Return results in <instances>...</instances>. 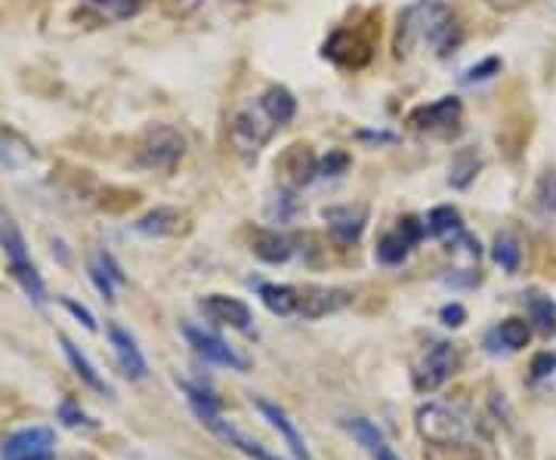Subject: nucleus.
Returning <instances> with one entry per match:
<instances>
[{"instance_id": "nucleus-5", "label": "nucleus", "mask_w": 556, "mask_h": 460, "mask_svg": "<svg viewBox=\"0 0 556 460\" xmlns=\"http://www.w3.org/2000/svg\"><path fill=\"white\" fill-rule=\"evenodd\" d=\"M137 155L149 170H170L186 155V137L170 124H152L139 140Z\"/></svg>"}, {"instance_id": "nucleus-36", "label": "nucleus", "mask_w": 556, "mask_h": 460, "mask_svg": "<svg viewBox=\"0 0 556 460\" xmlns=\"http://www.w3.org/2000/svg\"><path fill=\"white\" fill-rule=\"evenodd\" d=\"M439 319H442L445 328H460V324L467 321V309H464L460 303H448V306H442Z\"/></svg>"}, {"instance_id": "nucleus-29", "label": "nucleus", "mask_w": 556, "mask_h": 460, "mask_svg": "<svg viewBox=\"0 0 556 460\" xmlns=\"http://www.w3.org/2000/svg\"><path fill=\"white\" fill-rule=\"evenodd\" d=\"M492 257L504 269V272H517L519 260H522V251H519V241L507 232H501L495 239V247H492Z\"/></svg>"}, {"instance_id": "nucleus-26", "label": "nucleus", "mask_w": 556, "mask_h": 460, "mask_svg": "<svg viewBox=\"0 0 556 460\" xmlns=\"http://www.w3.org/2000/svg\"><path fill=\"white\" fill-rule=\"evenodd\" d=\"M479 167H482V161L477 158L473 149H457L455 158L448 164V182H452L455 189H467L470 182L477 180Z\"/></svg>"}, {"instance_id": "nucleus-27", "label": "nucleus", "mask_w": 556, "mask_h": 460, "mask_svg": "<svg viewBox=\"0 0 556 460\" xmlns=\"http://www.w3.org/2000/svg\"><path fill=\"white\" fill-rule=\"evenodd\" d=\"M529 334H532V331H529V324H526V321L507 319V321H501L489 337L501 343L504 349H522V346L529 343Z\"/></svg>"}, {"instance_id": "nucleus-15", "label": "nucleus", "mask_w": 556, "mask_h": 460, "mask_svg": "<svg viewBox=\"0 0 556 460\" xmlns=\"http://www.w3.org/2000/svg\"><path fill=\"white\" fill-rule=\"evenodd\" d=\"M321 220L328 222L331 235L340 244H356L368 226V207L365 204H340V207H325Z\"/></svg>"}, {"instance_id": "nucleus-1", "label": "nucleus", "mask_w": 556, "mask_h": 460, "mask_svg": "<svg viewBox=\"0 0 556 460\" xmlns=\"http://www.w3.org/2000/svg\"><path fill=\"white\" fill-rule=\"evenodd\" d=\"M417 40H427L439 56L455 53L457 47H460V40H464V31H460L457 16L452 13L448 3H442V0H424V3L408 7L399 16V56L408 53L412 43H417Z\"/></svg>"}, {"instance_id": "nucleus-4", "label": "nucleus", "mask_w": 556, "mask_h": 460, "mask_svg": "<svg viewBox=\"0 0 556 460\" xmlns=\"http://www.w3.org/2000/svg\"><path fill=\"white\" fill-rule=\"evenodd\" d=\"M415 426L420 433V439L437 445V448H455V445H464L467 442V421L452 411L448 405H424L417 408Z\"/></svg>"}, {"instance_id": "nucleus-30", "label": "nucleus", "mask_w": 556, "mask_h": 460, "mask_svg": "<svg viewBox=\"0 0 556 460\" xmlns=\"http://www.w3.org/2000/svg\"><path fill=\"white\" fill-rule=\"evenodd\" d=\"M97 13H102L105 20H130V16H137L139 10H142V3L146 0H87Z\"/></svg>"}, {"instance_id": "nucleus-9", "label": "nucleus", "mask_w": 556, "mask_h": 460, "mask_svg": "<svg viewBox=\"0 0 556 460\" xmlns=\"http://www.w3.org/2000/svg\"><path fill=\"white\" fill-rule=\"evenodd\" d=\"M353 303V291L346 288H321V284H303L300 288L298 319L316 321L325 316H334Z\"/></svg>"}, {"instance_id": "nucleus-32", "label": "nucleus", "mask_w": 556, "mask_h": 460, "mask_svg": "<svg viewBox=\"0 0 556 460\" xmlns=\"http://www.w3.org/2000/svg\"><path fill=\"white\" fill-rule=\"evenodd\" d=\"M31 161V152L20 145V149H13L10 145V137H3L0 133V167H10V170H16V167H25Z\"/></svg>"}, {"instance_id": "nucleus-20", "label": "nucleus", "mask_w": 556, "mask_h": 460, "mask_svg": "<svg viewBox=\"0 0 556 460\" xmlns=\"http://www.w3.org/2000/svg\"><path fill=\"white\" fill-rule=\"evenodd\" d=\"M325 56H331L338 65H346V68H362L371 60V43H365L356 35H346V31H334V38L325 43Z\"/></svg>"}, {"instance_id": "nucleus-8", "label": "nucleus", "mask_w": 556, "mask_h": 460, "mask_svg": "<svg viewBox=\"0 0 556 460\" xmlns=\"http://www.w3.org/2000/svg\"><path fill=\"white\" fill-rule=\"evenodd\" d=\"M182 334H186L189 346H192L204 361H214V365H219V368L241 371V374L248 371V359L239 356V353H236V349H232L226 341H219L217 334L204 331V328H199V324H182Z\"/></svg>"}, {"instance_id": "nucleus-7", "label": "nucleus", "mask_w": 556, "mask_h": 460, "mask_svg": "<svg viewBox=\"0 0 556 460\" xmlns=\"http://www.w3.org/2000/svg\"><path fill=\"white\" fill-rule=\"evenodd\" d=\"M56 433L50 426H28L13 433L0 448V460H56Z\"/></svg>"}, {"instance_id": "nucleus-41", "label": "nucleus", "mask_w": 556, "mask_h": 460, "mask_svg": "<svg viewBox=\"0 0 556 460\" xmlns=\"http://www.w3.org/2000/svg\"><path fill=\"white\" fill-rule=\"evenodd\" d=\"M97 260H100V263H102V269H105V272H109V276L115 279V284H124V281H127V276L121 272V266H118V263H115V257H112L109 251H102V254H100V257H97Z\"/></svg>"}, {"instance_id": "nucleus-38", "label": "nucleus", "mask_w": 556, "mask_h": 460, "mask_svg": "<svg viewBox=\"0 0 556 460\" xmlns=\"http://www.w3.org/2000/svg\"><path fill=\"white\" fill-rule=\"evenodd\" d=\"M556 371V353H538L535 361H532V378L541 381V378H547V374H554Z\"/></svg>"}, {"instance_id": "nucleus-31", "label": "nucleus", "mask_w": 556, "mask_h": 460, "mask_svg": "<svg viewBox=\"0 0 556 460\" xmlns=\"http://www.w3.org/2000/svg\"><path fill=\"white\" fill-rule=\"evenodd\" d=\"M535 204L544 217H556V174L547 170L535 186Z\"/></svg>"}, {"instance_id": "nucleus-18", "label": "nucleus", "mask_w": 556, "mask_h": 460, "mask_svg": "<svg viewBox=\"0 0 556 460\" xmlns=\"http://www.w3.org/2000/svg\"><path fill=\"white\" fill-rule=\"evenodd\" d=\"M254 405L260 408V414H263L266 421L276 426L278 436L288 442V448L294 451V458H298V460H313L309 448H306V439L300 436V430L294 426V421H291V418L285 414V408H278V405H273V401L260 399V396H254Z\"/></svg>"}, {"instance_id": "nucleus-40", "label": "nucleus", "mask_w": 556, "mask_h": 460, "mask_svg": "<svg viewBox=\"0 0 556 460\" xmlns=\"http://www.w3.org/2000/svg\"><path fill=\"white\" fill-rule=\"evenodd\" d=\"M174 16H189V13H195L201 7V0H161Z\"/></svg>"}, {"instance_id": "nucleus-10", "label": "nucleus", "mask_w": 556, "mask_h": 460, "mask_svg": "<svg viewBox=\"0 0 556 460\" xmlns=\"http://www.w3.org/2000/svg\"><path fill=\"white\" fill-rule=\"evenodd\" d=\"M195 414L201 418V423L214 433V436H219V439L226 442V445H232L236 451H241L244 458L251 460H281L276 458V455H269L263 445H260L257 439H251L248 433H241L236 423L223 421V414L219 411H214V408H195Z\"/></svg>"}, {"instance_id": "nucleus-34", "label": "nucleus", "mask_w": 556, "mask_h": 460, "mask_svg": "<svg viewBox=\"0 0 556 460\" xmlns=\"http://www.w3.org/2000/svg\"><path fill=\"white\" fill-rule=\"evenodd\" d=\"M90 281L97 284V291H100L105 301H109V303L115 301V279H112V276H109V272L102 269L100 260L90 263Z\"/></svg>"}, {"instance_id": "nucleus-3", "label": "nucleus", "mask_w": 556, "mask_h": 460, "mask_svg": "<svg viewBox=\"0 0 556 460\" xmlns=\"http://www.w3.org/2000/svg\"><path fill=\"white\" fill-rule=\"evenodd\" d=\"M276 130L278 120L266 112V105L257 97V102H251L241 112H236V118L229 124V142H232V149L239 155L254 158V155H260V149L276 137Z\"/></svg>"}, {"instance_id": "nucleus-13", "label": "nucleus", "mask_w": 556, "mask_h": 460, "mask_svg": "<svg viewBox=\"0 0 556 460\" xmlns=\"http://www.w3.org/2000/svg\"><path fill=\"white\" fill-rule=\"evenodd\" d=\"M276 170L281 174V182L288 189H300V186H306L318 177V158L309 152V145L294 142L278 155Z\"/></svg>"}, {"instance_id": "nucleus-2", "label": "nucleus", "mask_w": 556, "mask_h": 460, "mask_svg": "<svg viewBox=\"0 0 556 460\" xmlns=\"http://www.w3.org/2000/svg\"><path fill=\"white\" fill-rule=\"evenodd\" d=\"M0 244H3V254H7V263H10V272L13 279L20 281V288L31 297V301L43 306L47 303V288H43V279H40L38 266L28 257V247H25V239H22L20 226L10 220L7 214L0 217Z\"/></svg>"}, {"instance_id": "nucleus-39", "label": "nucleus", "mask_w": 556, "mask_h": 460, "mask_svg": "<svg viewBox=\"0 0 556 460\" xmlns=\"http://www.w3.org/2000/svg\"><path fill=\"white\" fill-rule=\"evenodd\" d=\"M60 418L65 426H87V414L80 411V408H75V401H62V408H60Z\"/></svg>"}, {"instance_id": "nucleus-35", "label": "nucleus", "mask_w": 556, "mask_h": 460, "mask_svg": "<svg viewBox=\"0 0 556 460\" xmlns=\"http://www.w3.org/2000/svg\"><path fill=\"white\" fill-rule=\"evenodd\" d=\"M497 72H501V60H497V56H489L485 62H479V65H473V68H467L464 80H467V84H477V80L495 78Z\"/></svg>"}, {"instance_id": "nucleus-22", "label": "nucleus", "mask_w": 556, "mask_h": 460, "mask_svg": "<svg viewBox=\"0 0 556 460\" xmlns=\"http://www.w3.org/2000/svg\"><path fill=\"white\" fill-rule=\"evenodd\" d=\"M260 301L273 316L298 319L300 288H294V284H260Z\"/></svg>"}, {"instance_id": "nucleus-17", "label": "nucleus", "mask_w": 556, "mask_h": 460, "mask_svg": "<svg viewBox=\"0 0 556 460\" xmlns=\"http://www.w3.org/2000/svg\"><path fill=\"white\" fill-rule=\"evenodd\" d=\"M343 426H346V433L353 436V442L371 460H402L393 451V445L387 442V436L368 418H350V421H343Z\"/></svg>"}, {"instance_id": "nucleus-6", "label": "nucleus", "mask_w": 556, "mask_h": 460, "mask_svg": "<svg viewBox=\"0 0 556 460\" xmlns=\"http://www.w3.org/2000/svg\"><path fill=\"white\" fill-rule=\"evenodd\" d=\"M464 120V102L457 97H442V100L420 105L412 112V127L420 133H437V137H452L460 130Z\"/></svg>"}, {"instance_id": "nucleus-21", "label": "nucleus", "mask_w": 556, "mask_h": 460, "mask_svg": "<svg viewBox=\"0 0 556 460\" xmlns=\"http://www.w3.org/2000/svg\"><path fill=\"white\" fill-rule=\"evenodd\" d=\"M251 251L254 257H260L263 263H288L294 257V244L288 235H281L276 229H257L254 232V241H251Z\"/></svg>"}, {"instance_id": "nucleus-28", "label": "nucleus", "mask_w": 556, "mask_h": 460, "mask_svg": "<svg viewBox=\"0 0 556 460\" xmlns=\"http://www.w3.org/2000/svg\"><path fill=\"white\" fill-rule=\"evenodd\" d=\"M529 316L541 334H556V303L544 294H529Z\"/></svg>"}, {"instance_id": "nucleus-42", "label": "nucleus", "mask_w": 556, "mask_h": 460, "mask_svg": "<svg viewBox=\"0 0 556 460\" xmlns=\"http://www.w3.org/2000/svg\"><path fill=\"white\" fill-rule=\"evenodd\" d=\"M492 10H497V13H510V10H519L526 0H485Z\"/></svg>"}, {"instance_id": "nucleus-33", "label": "nucleus", "mask_w": 556, "mask_h": 460, "mask_svg": "<svg viewBox=\"0 0 556 460\" xmlns=\"http://www.w3.org/2000/svg\"><path fill=\"white\" fill-rule=\"evenodd\" d=\"M346 167H350V155L331 149L325 158H318V177H340V174H346Z\"/></svg>"}, {"instance_id": "nucleus-14", "label": "nucleus", "mask_w": 556, "mask_h": 460, "mask_svg": "<svg viewBox=\"0 0 556 460\" xmlns=\"http://www.w3.org/2000/svg\"><path fill=\"white\" fill-rule=\"evenodd\" d=\"M105 331H109V343H112V353H115V359H118L121 374H124L127 381H146L149 365H146V356H142V349H139L137 341H134V334L124 331L115 321H112Z\"/></svg>"}, {"instance_id": "nucleus-19", "label": "nucleus", "mask_w": 556, "mask_h": 460, "mask_svg": "<svg viewBox=\"0 0 556 460\" xmlns=\"http://www.w3.org/2000/svg\"><path fill=\"white\" fill-rule=\"evenodd\" d=\"M427 232L439 239L442 244H448V251L455 247L457 241L467 235V226H464V217H460V210L452 207V204H439L430 210V217H427Z\"/></svg>"}, {"instance_id": "nucleus-12", "label": "nucleus", "mask_w": 556, "mask_h": 460, "mask_svg": "<svg viewBox=\"0 0 556 460\" xmlns=\"http://www.w3.org/2000/svg\"><path fill=\"white\" fill-rule=\"evenodd\" d=\"M427 235V222H420L417 217H402L393 232H387L378 244V260L387 266H396L408 257V251L415 247L417 241Z\"/></svg>"}, {"instance_id": "nucleus-24", "label": "nucleus", "mask_w": 556, "mask_h": 460, "mask_svg": "<svg viewBox=\"0 0 556 460\" xmlns=\"http://www.w3.org/2000/svg\"><path fill=\"white\" fill-rule=\"evenodd\" d=\"M134 229L142 232V235H177L179 229H182V217L174 207H155L146 217H139L134 222Z\"/></svg>"}, {"instance_id": "nucleus-25", "label": "nucleus", "mask_w": 556, "mask_h": 460, "mask_svg": "<svg viewBox=\"0 0 556 460\" xmlns=\"http://www.w3.org/2000/svg\"><path fill=\"white\" fill-rule=\"evenodd\" d=\"M260 102L266 105V112L278 120V127H285V124H291L294 115H298V100H294V93L288 90V87H269Z\"/></svg>"}, {"instance_id": "nucleus-16", "label": "nucleus", "mask_w": 556, "mask_h": 460, "mask_svg": "<svg viewBox=\"0 0 556 460\" xmlns=\"http://www.w3.org/2000/svg\"><path fill=\"white\" fill-rule=\"evenodd\" d=\"M199 306L207 319L217 321V324H226V328H236V331H248L251 321H254L248 303L236 301V297H226V294H207Z\"/></svg>"}, {"instance_id": "nucleus-23", "label": "nucleus", "mask_w": 556, "mask_h": 460, "mask_svg": "<svg viewBox=\"0 0 556 460\" xmlns=\"http://www.w3.org/2000/svg\"><path fill=\"white\" fill-rule=\"evenodd\" d=\"M60 343H62V353H65V359H68V365L75 368V374H78L80 381L87 383V386H90L93 393H102V396H109V393H112V386L102 381L100 371L93 368V361H90L87 356H84V353H80V346H75V343L68 341V337H60Z\"/></svg>"}, {"instance_id": "nucleus-11", "label": "nucleus", "mask_w": 556, "mask_h": 460, "mask_svg": "<svg viewBox=\"0 0 556 460\" xmlns=\"http://www.w3.org/2000/svg\"><path fill=\"white\" fill-rule=\"evenodd\" d=\"M457 349L455 343H433V349L427 353V359L420 361L415 374V386L420 393H433L442 383L455 374Z\"/></svg>"}, {"instance_id": "nucleus-37", "label": "nucleus", "mask_w": 556, "mask_h": 460, "mask_svg": "<svg viewBox=\"0 0 556 460\" xmlns=\"http://www.w3.org/2000/svg\"><path fill=\"white\" fill-rule=\"evenodd\" d=\"M60 303L65 306V309H68V312H72V316H75V319L80 321V324H84V328H87V331H97V319L90 316V309H84V306L72 301V297H62Z\"/></svg>"}]
</instances>
